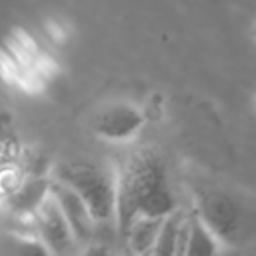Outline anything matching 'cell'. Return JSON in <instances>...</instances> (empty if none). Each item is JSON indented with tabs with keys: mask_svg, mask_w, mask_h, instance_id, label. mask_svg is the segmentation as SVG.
<instances>
[{
	"mask_svg": "<svg viewBox=\"0 0 256 256\" xmlns=\"http://www.w3.org/2000/svg\"><path fill=\"white\" fill-rule=\"evenodd\" d=\"M174 210L176 200L162 160L150 150L130 156L116 176L114 220L120 240L134 220L166 218Z\"/></svg>",
	"mask_w": 256,
	"mask_h": 256,
	"instance_id": "6da1fadb",
	"label": "cell"
},
{
	"mask_svg": "<svg viewBox=\"0 0 256 256\" xmlns=\"http://www.w3.org/2000/svg\"><path fill=\"white\" fill-rule=\"evenodd\" d=\"M52 180L76 192L96 224L114 218L116 176L108 168L92 162H66L56 166Z\"/></svg>",
	"mask_w": 256,
	"mask_h": 256,
	"instance_id": "7a4b0ae2",
	"label": "cell"
},
{
	"mask_svg": "<svg viewBox=\"0 0 256 256\" xmlns=\"http://www.w3.org/2000/svg\"><path fill=\"white\" fill-rule=\"evenodd\" d=\"M202 224L218 238V242H232L238 234L240 226V216L236 204L222 192L216 190H206L198 194L196 206L192 210Z\"/></svg>",
	"mask_w": 256,
	"mask_h": 256,
	"instance_id": "3957f363",
	"label": "cell"
},
{
	"mask_svg": "<svg viewBox=\"0 0 256 256\" xmlns=\"http://www.w3.org/2000/svg\"><path fill=\"white\" fill-rule=\"evenodd\" d=\"M34 232H36V238L48 248L52 256H66L76 246L70 226L64 220L52 196H48L44 204L38 208V212L34 214Z\"/></svg>",
	"mask_w": 256,
	"mask_h": 256,
	"instance_id": "277c9868",
	"label": "cell"
},
{
	"mask_svg": "<svg viewBox=\"0 0 256 256\" xmlns=\"http://www.w3.org/2000/svg\"><path fill=\"white\" fill-rule=\"evenodd\" d=\"M52 180V178H50ZM50 196L54 198V202L58 204L64 220L70 226V232L76 240V244H88L94 240V232H96V222L92 220L86 204L78 198L76 192H72L68 186L52 180L50 182Z\"/></svg>",
	"mask_w": 256,
	"mask_h": 256,
	"instance_id": "5b68a950",
	"label": "cell"
},
{
	"mask_svg": "<svg viewBox=\"0 0 256 256\" xmlns=\"http://www.w3.org/2000/svg\"><path fill=\"white\" fill-rule=\"evenodd\" d=\"M50 178H22V182L2 200L12 218H34L38 208L50 196Z\"/></svg>",
	"mask_w": 256,
	"mask_h": 256,
	"instance_id": "8992f818",
	"label": "cell"
},
{
	"mask_svg": "<svg viewBox=\"0 0 256 256\" xmlns=\"http://www.w3.org/2000/svg\"><path fill=\"white\" fill-rule=\"evenodd\" d=\"M142 126V116L136 108L128 106V104H114L108 110L100 112L96 122H94V130L112 142H122V140H130Z\"/></svg>",
	"mask_w": 256,
	"mask_h": 256,
	"instance_id": "52a82bcc",
	"label": "cell"
},
{
	"mask_svg": "<svg viewBox=\"0 0 256 256\" xmlns=\"http://www.w3.org/2000/svg\"><path fill=\"white\" fill-rule=\"evenodd\" d=\"M218 252H220L218 238L202 224V220L194 212L188 214L180 256H218Z\"/></svg>",
	"mask_w": 256,
	"mask_h": 256,
	"instance_id": "ba28073f",
	"label": "cell"
},
{
	"mask_svg": "<svg viewBox=\"0 0 256 256\" xmlns=\"http://www.w3.org/2000/svg\"><path fill=\"white\" fill-rule=\"evenodd\" d=\"M164 218H138L122 236L128 256H150Z\"/></svg>",
	"mask_w": 256,
	"mask_h": 256,
	"instance_id": "9c48e42d",
	"label": "cell"
},
{
	"mask_svg": "<svg viewBox=\"0 0 256 256\" xmlns=\"http://www.w3.org/2000/svg\"><path fill=\"white\" fill-rule=\"evenodd\" d=\"M184 226H186V214L180 208L170 212L162 220V226H160V232L156 236L150 256H180Z\"/></svg>",
	"mask_w": 256,
	"mask_h": 256,
	"instance_id": "30bf717a",
	"label": "cell"
},
{
	"mask_svg": "<svg viewBox=\"0 0 256 256\" xmlns=\"http://www.w3.org/2000/svg\"><path fill=\"white\" fill-rule=\"evenodd\" d=\"M8 254L10 256H52L48 248L34 234H8Z\"/></svg>",
	"mask_w": 256,
	"mask_h": 256,
	"instance_id": "8fae6325",
	"label": "cell"
},
{
	"mask_svg": "<svg viewBox=\"0 0 256 256\" xmlns=\"http://www.w3.org/2000/svg\"><path fill=\"white\" fill-rule=\"evenodd\" d=\"M76 256H114V252H112V248L110 246H106V244H102V242H88V244H84L82 246V250L76 254Z\"/></svg>",
	"mask_w": 256,
	"mask_h": 256,
	"instance_id": "7c38bea8",
	"label": "cell"
}]
</instances>
